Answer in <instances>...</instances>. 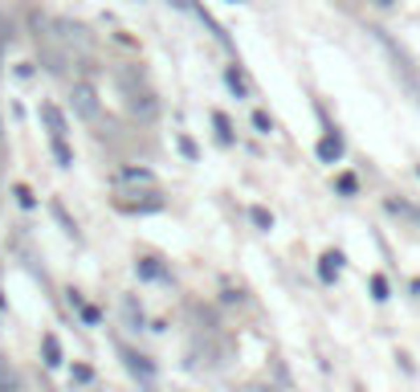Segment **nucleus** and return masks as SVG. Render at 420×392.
<instances>
[{
	"mask_svg": "<svg viewBox=\"0 0 420 392\" xmlns=\"http://www.w3.org/2000/svg\"><path fill=\"white\" fill-rule=\"evenodd\" d=\"M249 217H253V225H257V229H274V212H270V208L253 205V208H249Z\"/></svg>",
	"mask_w": 420,
	"mask_h": 392,
	"instance_id": "16",
	"label": "nucleus"
},
{
	"mask_svg": "<svg viewBox=\"0 0 420 392\" xmlns=\"http://www.w3.org/2000/svg\"><path fill=\"white\" fill-rule=\"evenodd\" d=\"M335 192H339V196H355V192H359V176H355V172H339V176H335Z\"/></svg>",
	"mask_w": 420,
	"mask_h": 392,
	"instance_id": "14",
	"label": "nucleus"
},
{
	"mask_svg": "<svg viewBox=\"0 0 420 392\" xmlns=\"http://www.w3.org/2000/svg\"><path fill=\"white\" fill-rule=\"evenodd\" d=\"M412 295H420V278H416V282H412Z\"/></svg>",
	"mask_w": 420,
	"mask_h": 392,
	"instance_id": "23",
	"label": "nucleus"
},
{
	"mask_svg": "<svg viewBox=\"0 0 420 392\" xmlns=\"http://www.w3.org/2000/svg\"><path fill=\"white\" fill-rule=\"evenodd\" d=\"M0 311H4V295H0Z\"/></svg>",
	"mask_w": 420,
	"mask_h": 392,
	"instance_id": "24",
	"label": "nucleus"
},
{
	"mask_svg": "<svg viewBox=\"0 0 420 392\" xmlns=\"http://www.w3.org/2000/svg\"><path fill=\"white\" fill-rule=\"evenodd\" d=\"M180 151H184V156H188V160H196V156H200V147H196V143H192V139H180Z\"/></svg>",
	"mask_w": 420,
	"mask_h": 392,
	"instance_id": "22",
	"label": "nucleus"
},
{
	"mask_svg": "<svg viewBox=\"0 0 420 392\" xmlns=\"http://www.w3.org/2000/svg\"><path fill=\"white\" fill-rule=\"evenodd\" d=\"M41 119H46V127H49V135H53V139L66 135V119L57 115V107H53V102H46V107H41Z\"/></svg>",
	"mask_w": 420,
	"mask_h": 392,
	"instance_id": "11",
	"label": "nucleus"
},
{
	"mask_svg": "<svg viewBox=\"0 0 420 392\" xmlns=\"http://www.w3.org/2000/svg\"><path fill=\"white\" fill-rule=\"evenodd\" d=\"M53 156H57V163H62V168H70V163H74V151H70V143H66V135L53 139Z\"/></svg>",
	"mask_w": 420,
	"mask_h": 392,
	"instance_id": "17",
	"label": "nucleus"
},
{
	"mask_svg": "<svg viewBox=\"0 0 420 392\" xmlns=\"http://www.w3.org/2000/svg\"><path fill=\"white\" fill-rule=\"evenodd\" d=\"M70 302H74V306H78V315H82V323H90V327H98V323H102V311H98L94 302H82V295H78V290H70Z\"/></svg>",
	"mask_w": 420,
	"mask_h": 392,
	"instance_id": "10",
	"label": "nucleus"
},
{
	"mask_svg": "<svg viewBox=\"0 0 420 392\" xmlns=\"http://www.w3.org/2000/svg\"><path fill=\"white\" fill-rule=\"evenodd\" d=\"M13 196H17V205H21V208H33V205H37V196H33V192H29L24 184L13 188Z\"/></svg>",
	"mask_w": 420,
	"mask_h": 392,
	"instance_id": "19",
	"label": "nucleus"
},
{
	"mask_svg": "<svg viewBox=\"0 0 420 392\" xmlns=\"http://www.w3.org/2000/svg\"><path fill=\"white\" fill-rule=\"evenodd\" d=\"M118 356H122V364L135 372L139 380H155V364H151V360L143 356V351H135V347H122V344H118Z\"/></svg>",
	"mask_w": 420,
	"mask_h": 392,
	"instance_id": "4",
	"label": "nucleus"
},
{
	"mask_svg": "<svg viewBox=\"0 0 420 392\" xmlns=\"http://www.w3.org/2000/svg\"><path fill=\"white\" fill-rule=\"evenodd\" d=\"M339 266H343V254L339 250H327V254L318 257V278L323 282H335L339 278Z\"/></svg>",
	"mask_w": 420,
	"mask_h": 392,
	"instance_id": "8",
	"label": "nucleus"
},
{
	"mask_svg": "<svg viewBox=\"0 0 420 392\" xmlns=\"http://www.w3.org/2000/svg\"><path fill=\"white\" fill-rule=\"evenodd\" d=\"M253 127L261 131V135H270V131H274V123H270V115H265V111H253Z\"/></svg>",
	"mask_w": 420,
	"mask_h": 392,
	"instance_id": "20",
	"label": "nucleus"
},
{
	"mask_svg": "<svg viewBox=\"0 0 420 392\" xmlns=\"http://www.w3.org/2000/svg\"><path fill=\"white\" fill-rule=\"evenodd\" d=\"M115 208L118 212H160V208H164V196H155L151 188H143V192H122V196H115Z\"/></svg>",
	"mask_w": 420,
	"mask_h": 392,
	"instance_id": "2",
	"label": "nucleus"
},
{
	"mask_svg": "<svg viewBox=\"0 0 420 392\" xmlns=\"http://www.w3.org/2000/svg\"><path fill=\"white\" fill-rule=\"evenodd\" d=\"M70 107L78 111V119H86V123L102 115V107H98V94H94V86H86V82H78V86H74Z\"/></svg>",
	"mask_w": 420,
	"mask_h": 392,
	"instance_id": "3",
	"label": "nucleus"
},
{
	"mask_svg": "<svg viewBox=\"0 0 420 392\" xmlns=\"http://www.w3.org/2000/svg\"><path fill=\"white\" fill-rule=\"evenodd\" d=\"M314 156H318V163H339L343 160V135L339 131H327V135L314 143Z\"/></svg>",
	"mask_w": 420,
	"mask_h": 392,
	"instance_id": "5",
	"label": "nucleus"
},
{
	"mask_svg": "<svg viewBox=\"0 0 420 392\" xmlns=\"http://www.w3.org/2000/svg\"><path fill=\"white\" fill-rule=\"evenodd\" d=\"M372 299H379V302L392 299V282H388L384 274H372Z\"/></svg>",
	"mask_w": 420,
	"mask_h": 392,
	"instance_id": "15",
	"label": "nucleus"
},
{
	"mask_svg": "<svg viewBox=\"0 0 420 392\" xmlns=\"http://www.w3.org/2000/svg\"><path fill=\"white\" fill-rule=\"evenodd\" d=\"M212 131H216V139H220V143H225V147H229V143H233V123H229V115H220V111H216V115H212Z\"/></svg>",
	"mask_w": 420,
	"mask_h": 392,
	"instance_id": "13",
	"label": "nucleus"
},
{
	"mask_svg": "<svg viewBox=\"0 0 420 392\" xmlns=\"http://www.w3.org/2000/svg\"><path fill=\"white\" fill-rule=\"evenodd\" d=\"M118 90L127 98V111L135 119H155L160 115V98L151 94V86L143 82L139 69H127V74H118Z\"/></svg>",
	"mask_w": 420,
	"mask_h": 392,
	"instance_id": "1",
	"label": "nucleus"
},
{
	"mask_svg": "<svg viewBox=\"0 0 420 392\" xmlns=\"http://www.w3.org/2000/svg\"><path fill=\"white\" fill-rule=\"evenodd\" d=\"M41 360H46V368H62V344H57V335L49 331V335H41Z\"/></svg>",
	"mask_w": 420,
	"mask_h": 392,
	"instance_id": "7",
	"label": "nucleus"
},
{
	"mask_svg": "<svg viewBox=\"0 0 420 392\" xmlns=\"http://www.w3.org/2000/svg\"><path fill=\"white\" fill-rule=\"evenodd\" d=\"M225 86H229L237 98H249V86H245V78H241V69L237 66H225Z\"/></svg>",
	"mask_w": 420,
	"mask_h": 392,
	"instance_id": "12",
	"label": "nucleus"
},
{
	"mask_svg": "<svg viewBox=\"0 0 420 392\" xmlns=\"http://www.w3.org/2000/svg\"><path fill=\"white\" fill-rule=\"evenodd\" d=\"M135 270H139L143 282H167V270L160 266V257H139V266H135Z\"/></svg>",
	"mask_w": 420,
	"mask_h": 392,
	"instance_id": "9",
	"label": "nucleus"
},
{
	"mask_svg": "<svg viewBox=\"0 0 420 392\" xmlns=\"http://www.w3.org/2000/svg\"><path fill=\"white\" fill-rule=\"evenodd\" d=\"M115 180H118V184H131V188H155L151 168H139V163H127V168H118Z\"/></svg>",
	"mask_w": 420,
	"mask_h": 392,
	"instance_id": "6",
	"label": "nucleus"
},
{
	"mask_svg": "<svg viewBox=\"0 0 420 392\" xmlns=\"http://www.w3.org/2000/svg\"><path fill=\"white\" fill-rule=\"evenodd\" d=\"M416 172H420V168H416Z\"/></svg>",
	"mask_w": 420,
	"mask_h": 392,
	"instance_id": "25",
	"label": "nucleus"
},
{
	"mask_svg": "<svg viewBox=\"0 0 420 392\" xmlns=\"http://www.w3.org/2000/svg\"><path fill=\"white\" fill-rule=\"evenodd\" d=\"M74 380H78V384H90L94 368H90V364H74Z\"/></svg>",
	"mask_w": 420,
	"mask_h": 392,
	"instance_id": "21",
	"label": "nucleus"
},
{
	"mask_svg": "<svg viewBox=\"0 0 420 392\" xmlns=\"http://www.w3.org/2000/svg\"><path fill=\"white\" fill-rule=\"evenodd\" d=\"M53 217H57V221L66 225V233H70V237H78V225H74V221H70V212H66V208L57 205V201H53Z\"/></svg>",
	"mask_w": 420,
	"mask_h": 392,
	"instance_id": "18",
	"label": "nucleus"
}]
</instances>
